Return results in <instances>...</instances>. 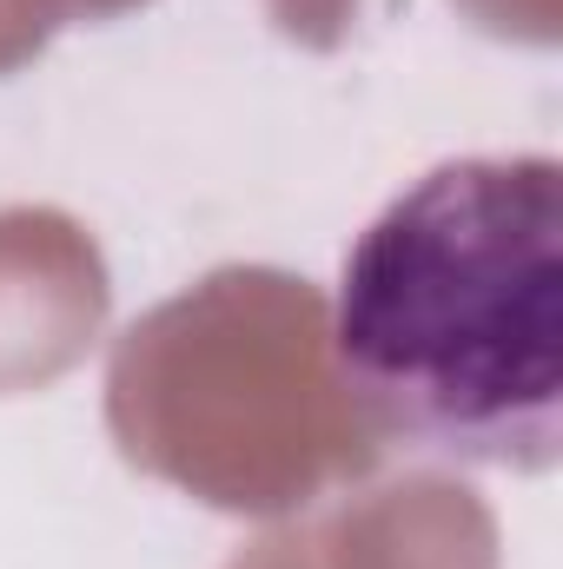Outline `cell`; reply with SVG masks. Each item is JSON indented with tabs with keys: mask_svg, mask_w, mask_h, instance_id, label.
Masks as SVG:
<instances>
[{
	"mask_svg": "<svg viewBox=\"0 0 563 569\" xmlns=\"http://www.w3.org/2000/svg\"><path fill=\"white\" fill-rule=\"evenodd\" d=\"M332 371L378 437L551 470L563 437V166L444 159L345 252Z\"/></svg>",
	"mask_w": 563,
	"mask_h": 569,
	"instance_id": "1",
	"label": "cell"
},
{
	"mask_svg": "<svg viewBox=\"0 0 563 569\" xmlns=\"http://www.w3.org/2000/svg\"><path fill=\"white\" fill-rule=\"evenodd\" d=\"M120 450L219 510H292L378 457L332 371L325 305L285 272H213L140 318L107 378Z\"/></svg>",
	"mask_w": 563,
	"mask_h": 569,
	"instance_id": "2",
	"label": "cell"
},
{
	"mask_svg": "<svg viewBox=\"0 0 563 569\" xmlns=\"http://www.w3.org/2000/svg\"><path fill=\"white\" fill-rule=\"evenodd\" d=\"M107 311L93 239L60 212H0V391L67 371Z\"/></svg>",
	"mask_w": 563,
	"mask_h": 569,
	"instance_id": "3",
	"label": "cell"
},
{
	"mask_svg": "<svg viewBox=\"0 0 563 569\" xmlns=\"http://www.w3.org/2000/svg\"><path fill=\"white\" fill-rule=\"evenodd\" d=\"M120 7H140V0H0V73L20 67L27 53H40L53 40V27H67V20H107Z\"/></svg>",
	"mask_w": 563,
	"mask_h": 569,
	"instance_id": "4",
	"label": "cell"
},
{
	"mask_svg": "<svg viewBox=\"0 0 563 569\" xmlns=\"http://www.w3.org/2000/svg\"><path fill=\"white\" fill-rule=\"evenodd\" d=\"M273 13H279V27L292 40L332 47V40L345 33V20H352V0H273Z\"/></svg>",
	"mask_w": 563,
	"mask_h": 569,
	"instance_id": "5",
	"label": "cell"
}]
</instances>
